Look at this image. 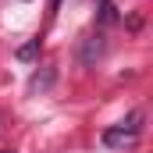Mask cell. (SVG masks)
Returning <instances> with one entry per match:
<instances>
[{"label":"cell","instance_id":"cell-1","mask_svg":"<svg viewBox=\"0 0 153 153\" xmlns=\"http://www.w3.org/2000/svg\"><path fill=\"white\" fill-rule=\"evenodd\" d=\"M143 117L139 114H132L128 121H121V125H114V128H107L103 132V146H111V150H125V146H132L135 139H139V125Z\"/></svg>","mask_w":153,"mask_h":153},{"label":"cell","instance_id":"cell-2","mask_svg":"<svg viewBox=\"0 0 153 153\" xmlns=\"http://www.w3.org/2000/svg\"><path fill=\"white\" fill-rule=\"evenodd\" d=\"M0 153H11V150H0Z\"/></svg>","mask_w":153,"mask_h":153}]
</instances>
